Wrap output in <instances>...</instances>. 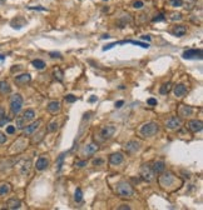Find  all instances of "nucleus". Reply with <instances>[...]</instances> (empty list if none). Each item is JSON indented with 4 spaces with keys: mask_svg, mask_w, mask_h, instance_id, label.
Listing matches in <instances>:
<instances>
[{
    "mask_svg": "<svg viewBox=\"0 0 203 210\" xmlns=\"http://www.w3.org/2000/svg\"><path fill=\"white\" fill-rule=\"evenodd\" d=\"M5 60V56L4 55H0V61H4Z\"/></svg>",
    "mask_w": 203,
    "mask_h": 210,
    "instance_id": "nucleus-56",
    "label": "nucleus"
},
{
    "mask_svg": "<svg viewBox=\"0 0 203 210\" xmlns=\"http://www.w3.org/2000/svg\"><path fill=\"white\" fill-rule=\"evenodd\" d=\"M48 166H49V160H48V158H45V156H40L35 163V169L38 171L45 170Z\"/></svg>",
    "mask_w": 203,
    "mask_h": 210,
    "instance_id": "nucleus-11",
    "label": "nucleus"
},
{
    "mask_svg": "<svg viewBox=\"0 0 203 210\" xmlns=\"http://www.w3.org/2000/svg\"><path fill=\"white\" fill-rule=\"evenodd\" d=\"M142 40H148V41H149V40H151V36H148V35H143V36H142Z\"/></svg>",
    "mask_w": 203,
    "mask_h": 210,
    "instance_id": "nucleus-53",
    "label": "nucleus"
},
{
    "mask_svg": "<svg viewBox=\"0 0 203 210\" xmlns=\"http://www.w3.org/2000/svg\"><path fill=\"white\" fill-rule=\"evenodd\" d=\"M173 91H174V95L177 98H183L186 94L188 93V89H187V86L183 85V84H177V85L174 86Z\"/></svg>",
    "mask_w": 203,
    "mask_h": 210,
    "instance_id": "nucleus-15",
    "label": "nucleus"
},
{
    "mask_svg": "<svg viewBox=\"0 0 203 210\" xmlns=\"http://www.w3.org/2000/svg\"><path fill=\"white\" fill-rule=\"evenodd\" d=\"M9 118L7 117H3V118H0V127H4V125H7V123H9Z\"/></svg>",
    "mask_w": 203,
    "mask_h": 210,
    "instance_id": "nucleus-41",
    "label": "nucleus"
},
{
    "mask_svg": "<svg viewBox=\"0 0 203 210\" xmlns=\"http://www.w3.org/2000/svg\"><path fill=\"white\" fill-rule=\"evenodd\" d=\"M163 20H165V17H164V14L159 13V14H157L156 17H154V18L152 19V22H153V23H159V22H163Z\"/></svg>",
    "mask_w": 203,
    "mask_h": 210,
    "instance_id": "nucleus-36",
    "label": "nucleus"
},
{
    "mask_svg": "<svg viewBox=\"0 0 203 210\" xmlns=\"http://www.w3.org/2000/svg\"><path fill=\"white\" fill-rule=\"evenodd\" d=\"M108 38H110V36H109L108 34H104L103 36H102V39H108Z\"/></svg>",
    "mask_w": 203,
    "mask_h": 210,
    "instance_id": "nucleus-55",
    "label": "nucleus"
},
{
    "mask_svg": "<svg viewBox=\"0 0 203 210\" xmlns=\"http://www.w3.org/2000/svg\"><path fill=\"white\" fill-rule=\"evenodd\" d=\"M12 91V88L7 81H0V94H9Z\"/></svg>",
    "mask_w": 203,
    "mask_h": 210,
    "instance_id": "nucleus-27",
    "label": "nucleus"
},
{
    "mask_svg": "<svg viewBox=\"0 0 203 210\" xmlns=\"http://www.w3.org/2000/svg\"><path fill=\"white\" fill-rule=\"evenodd\" d=\"M182 6L186 10H192L197 6V0H182Z\"/></svg>",
    "mask_w": 203,
    "mask_h": 210,
    "instance_id": "nucleus-24",
    "label": "nucleus"
},
{
    "mask_svg": "<svg viewBox=\"0 0 203 210\" xmlns=\"http://www.w3.org/2000/svg\"><path fill=\"white\" fill-rule=\"evenodd\" d=\"M115 193L123 199H130V198L134 196V189H133V186L125 180H122L119 183H117Z\"/></svg>",
    "mask_w": 203,
    "mask_h": 210,
    "instance_id": "nucleus-2",
    "label": "nucleus"
},
{
    "mask_svg": "<svg viewBox=\"0 0 203 210\" xmlns=\"http://www.w3.org/2000/svg\"><path fill=\"white\" fill-rule=\"evenodd\" d=\"M130 20H132L130 15H129V14H127V15H124L123 18H120L117 23H118L119 28H124V26H127V24H129V23H130Z\"/></svg>",
    "mask_w": 203,
    "mask_h": 210,
    "instance_id": "nucleus-26",
    "label": "nucleus"
},
{
    "mask_svg": "<svg viewBox=\"0 0 203 210\" xmlns=\"http://www.w3.org/2000/svg\"><path fill=\"white\" fill-rule=\"evenodd\" d=\"M154 175H156V174L153 173L151 166L147 165V164L142 165V168H141V176H142V179L144 181H148V183L153 181L154 180Z\"/></svg>",
    "mask_w": 203,
    "mask_h": 210,
    "instance_id": "nucleus-5",
    "label": "nucleus"
},
{
    "mask_svg": "<svg viewBox=\"0 0 203 210\" xmlns=\"http://www.w3.org/2000/svg\"><path fill=\"white\" fill-rule=\"evenodd\" d=\"M117 44H134V45H138V46H142V48L144 49H148L149 48V44L148 43H143V41H136V40H124V41H119V43Z\"/></svg>",
    "mask_w": 203,
    "mask_h": 210,
    "instance_id": "nucleus-22",
    "label": "nucleus"
},
{
    "mask_svg": "<svg viewBox=\"0 0 203 210\" xmlns=\"http://www.w3.org/2000/svg\"><path fill=\"white\" fill-rule=\"evenodd\" d=\"M30 10H43V12H45V8H40V6H29Z\"/></svg>",
    "mask_w": 203,
    "mask_h": 210,
    "instance_id": "nucleus-50",
    "label": "nucleus"
},
{
    "mask_svg": "<svg viewBox=\"0 0 203 210\" xmlns=\"http://www.w3.org/2000/svg\"><path fill=\"white\" fill-rule=\"evenodd\" d=\"M53 75H54V79L58 81H63L64 80V73L59 68H55L54 71H53Z\"/></svg>",
    "mask_w": 203,
    "mask_h": 210,
    "instance_id": "nucleus-28",
    "label": "nucleus"
},
{
    "mask_svg": "<svg viewBox=\"0 0 203 210\" xmlns=\"http://www.w3.org/2000/svg\"><path fill=\"white\" fill-rule=\"evenodd\" d=\"M181 124H182V120H181L179 117H172L169 120H167L165 127L168 129H178L181 127Z\"/></svg>",
    "mask_w": 203,
    "mask_h": 210,
    "instance_id": "nucleus-12",
    "label": "nucleus"
},
{
    "mask_svg": "<svg viewBox=\"0 0 203 210\" xmlns=\"http://www.w3.org/2000/svg\"><path fill=\"white\" fill-rule=\"evenodd\" d=\"M74 200H75L77 203H80L83 200V191H82V189H77L75 193H74Z\"/></svg>",
    "mask_w": 203,
    "mask_h": 210,
    "instance_id": "nucleus-31",
    "label": "nucleus"
},
{
    "mask_svg": "<svg viewBox=\"0 0 203 210\" xmlns=\"http://www.w3.org/2000/svg\"><path fill=\"white\" fill-rule=\"evenodd\" d=\"M48 111L51 113V114H57V113H59L60 111V103L59 101H50L49 104H48Z\"/></svg>",
    "mask_w": 203,
    "mask_h": 210,
    "instance_id": "nucleus-19",
    "label": "nucleus"
},
{
    "mask_svg": "<svg viewBox=\"0 0 203 210\" xmlns=\"http://www.w3.org/2000/svg\"><path fill=\"white\" fill-rule=\"evenodd\" d=\"M132 6L134 8V9H142L144 6V3L141 1V0H138V1H134V3L132 4Z\"/></svg>",
    "mask_w": 203,
    "mask_h": 210,
    "instance_id": "nucleus-39",
    "label": "nucleus"
},
{
    "mask_svg": "<svg viewBox=\"0 0 203 210\" xmlns=\"http://www.w3.org/2000/svg\"><path fill=\"white\" fill-rule=\"evenodd\" d=\"M114 133H115V127L114 125H105V127H103L100 129V136L104 140L105 139H110L112 136L114 135Z\"/></svg>",
    "mask_w": 203,
    "mask_h": 210,
    "instance_id": "nucleus-8",
    "label": "nucleus"
},
{
    "mask_svg": "<svg viewBox=\"0 0 203 210\" xmlns=\"http://www.w3.org/2000/svg\"><path fill=\"white\" fill-rule=\"evenodd\" d=\"M65 101L67 103H75L77 101V96H74L73 94H68L65 96Z\"/></svg>",
    "mask_w": 203,
    "mask_h": 210,
    "instance_id": "nucleus-38",
    "label": "nucleus"
},
{
    "mask_svg": "<svg viewBox=\"0 0 203 210\" xmlns=\"http://www.w3.org/2000/svg\"><path fill=\"white\" fill-rule=\"evenodd\" d=\"M41 124V120H36V122H34V123H31V124H29L28 127H24L23 129V134L24 135H26V136H29V135H31L34 133V131L39 128V125Z\"/></svg>",
    "mask_w": 203,
    "mask_h": 210,
    "instance_id": "nucleus-10",
    "label": "nucleus"
},
{
    "mask_svg": "<svg viewBox=\"0 0 203 210\" xmlns=\"http://www.w3.org/2000/svg\"><path fill=\"white\" fill-rule=\"evenodd\" d=\"M98 149H99V145L97 143H90L83 149V154L84 155H93L95 151H98Z\"/></svg>",
    "mask_w": 203,
    "mask_h": 210,
    "instance_id": "nucleus-18",
    "label": "nucleus"
},
{
    "mask_svg": "<svg viewBox=\"0 0 203 210\" xmlns=\"http://www.w3.org/2000/svg\"><path fill=\"white\" fill-rule=\"evenodd\" d=\"M118 210H130V206L127 204H122L120 206H118Z\"/></svg>",
    "mask_w": 203,
    "mask_h": 210,
    "instance_id": "nucleus-48",
    "label": "nucleus"
},
{
    "mask_svg": "<svg viewBox=\"0 0 203 210\" xmlns=\"http://www.w3.org/2000/svg\"><path fill=\"white\" fill-rule=\"evenodd\" d=\"M5 117V109L3 106H0V118H3Z\"/></svg>",
    "mask_w": 203,
    "mask_h": 210,
    "instance_id": "nucleus-52",
    "label": "nucleus"
},
{
    "mask_svg": "<svg viewBox=\"0 0 203 210\" xmlns=\"http://www.w3.org/2000/svg\"><path fill=\"white\" fill-rule=\"evenodd\" d=\"M30 80H31V76H30V74H28V73H25V74H20L18 76H15V79H14L15 84H18V85H20V86L30 83Z\"/></svg>",
    "mask_w": 203,
    "mask_h": 210,
    "instance_id": "nucleus-14",
    "label": "nucleus"
},
{
    "mask_svg": "<svg viewBox=\"0 0 203 210\" xmlns=\"http://www.w3.org/2000/svg\"><path fill=\"white\" fill-rule=\"evenodd\" d=\"M49 55H50V58H53V59H57V58H58V59H62V58H63L60 52H57V51L49 52Z\"/></svg>",
    "mask_w": 203,
    "mask_h": 210,
    "instance_id": "nucleus-40",
    "label": "nucleus"
},
{
    "mask_svg": "<svg viewBox=\"0 0 203 210\" xmlns=\"http://www.w3.org/2000/svg\"><path fill=\"white\" fill-rule=\"evenodd\" d=\"M104 163V160L103 159H100V158H98V159H94L93 160V165L94 166H99V165H102Z\"/></svg>",
    "mask_w": 203,
    "mask_h": 210,
    "instance_id": "nucleus-42",
    "label": "nucleus"
},
{
    "mask_svg": "<svg viewBox=\"0 0 203 210\" xmlns=\"http://www.w3.org/2000/svg\"><path fill=\"white\" fill-rule=\"evenodd\" d=\"M141 141H138V140H130V141H128V143L124 145V149L128 154H134L137 153V151H139L141 150Z\"/></svg>",
    "mask_w": 203,
    "mask_h": 210,
    "instance_id": "nucleus-7",
    "label": "nucleus"
},
{
    "mask_svg": "<svg viewBox=\"0 0 203 210\" xmlns=\"http://www.w3.org/2000/svg\"><path fill=\"white\" fill-rule=\"evenodd\" d=\"M169 4L173 8H181L182 6V0H169Z\"/></svg>",
    "mask_w": 203,
    "mask_h": 210,
    "instance_id": "nucleus-37",
    "label": "nucleus"
},
{
    "mask_svg": "<svg viewBox=\"0 0 203 210\" xmlns=\"http://www.w3.org/2000/svg\"><path fill=\"white\" fill-rule=\"evenodd\" d=\"M5 141H7V135H5L4 133H1V131H0V145L4 144Z\"/></svg>",
    "mask_w": 203,
    "mask_h": 210,
    "instance_id": "nucleus-45",
    "label": "nucleus"
},
{
    "mask_svg": "<svg viewBox=\"0 0 203 210\" xmlns=\"http://www.w3.org/2000/svg\"><path fill=\"white\" fill-rule=\"evenodd\" d=\"M95 100H97V96H92V98L89 99V101H90V103H94Z\"/></svg>",
    "mask_w": 203,
    "mask_h": 210,
    "instance_id": "nucleus-54",
    "label": "nucleus"
},
{
    "mask_svg": "<svg viewBox=\"0 0 203 210\" xmlns=\"http://www.w3.org/2000/svg\"><path fill=\"white\" fill-rule=\"evenodd\" d=\"M30 165H31V161L30 160H28L24 164V166H23V169H21V174L23 175H28L29 174V169H30Z\"/></svg>",
    "mask_w": 203,
    "mask_h": 210,
    "instance_id": "nucleus-32",
    "label": "nucleus"
},
{
    "mask_svg": "<svg viewBox=\"0 0 203 210\" xmlns=\"http://www.w3.org/2000/svg\"><path fill=\"white\" fill-rule=\"evenodd\" d=\"M20 69H21L20 65H15L14 68H12V73H15V71H18V70H20Z\"/></svg>",
    "mask_w": 203,
    "mask_h": 210,
    "instance_id": "nucleus-51",
    "label": "nucleus"
},
{
    "mask_svg": "<svg viewBox=\"0 0 203 210\" xmlns=\"http://www.w3.org/2000/svg\"><path fill=\"white\" fill-rule=\"evenodd\" d=\"M124 160V156H123L122 153H113L109 156V163L112 165H119Z\"/></svg>",
    "mask_w": 203,
    "mask_h": 210,
    "instance_id": "nucleus-16",
    "label": "nucleus"
},
{
    "mask_svg": "<svg viewBox=\"0 0 203 210\" xmlns=\"http://www.w3.org/2000/svg\"><path fill=\"white\" fill-rule=\"evenodd\" d=\"M182 14L181 13H172L170 14V20H172V22H178V20H182Z\"/></svg>",
    "mask_w": 203,
    "mask_h": 210,
    "instance_id": "nucleus-35",
    "label": "nucleus"
},
{
    "mask_svg": "<svg viewBox=\"0 0 203 210\" xmlns=\"http://www.w3.org/2000/svg\"><path fill=\"white\" fill-rule=\"evenodd\" d=\"M147 103H148V105H152V106H154V105H157V99L151 98V99H148V100H147Z\"/></svg>",
    "mask_w": 203,
    "mask_h": 210,
    "instance_id": "nucleus-47",
    "label": "nucleus"
},
{
    "mask_svg": "<svg viewBox=\"0 0 203 210\" xmlns=\"http://www.w3.org/2000/svg\"><path fill=\"white\" fill-rule=\"evenodd\" d=\"M7 133L8 134H14L15 133V127H13V125H8L7 127Z\"/></svg>",
    "mask_w": 203,
    "mask_h": 210,
    "instance_id": "nucleus-44",
    "label": "nucleus"
},
{
    "mask_svg": "<svg viewBox=\"0 0 203 210\" xmlns=\"http://www.w3.org/2000/svg\"><path fill=\"white\" fill-rule=\"evenodd\" d=\"M7 206L8 209H12V210H15V209H19L21 206V201L17 198H12L9 199L8 203H7Z\"/></svg>",
    "mask_w": 203,
    "mask_h": 210,
    "instance_id": "nucleus-20",
    "label": "nucleus"
},
{
    "mask_svg": "<svg viewBox=\"0 0 203 210\" xmlns=\"http://www.w3.org/2000/svg\"><path fill=\"white\" fill-rule=\"evenodd\" d=\"M31 65H33L35 69H38V70H43L45 68V63L43 61V60H40V59H35V60H33L31 61Z\"/></svg>",
    "mask_w": 203,
    "mask_h": 210,
    "instance_id": "nucleus-29",
    "label": "nucleus"
},
{
    "mask_svg": "<svg viewBox=\"0 0 203 210\" xmlns=\"http://www.w3.org/2000/svg\"><path fill=\"white\" fill-rule=\"evenodd\" d=\"M158 184L159 186L164 190H174L175 185H182V180L178 179L177 176H175L173 173L170 171H167V173H161V176L158 178Z\"/></svg>",
    "mask_w": 203,
    "mask_h": 210,
    "instance_id": "nucleus-1",
    "label": "nucleus"
},
{
    "mask_svg": "<svg viewBox=\"0 0 203 210\" xmlns=\"http://www.w3.org/2000/svg\"><path fill=\"white\" fill-rule=\"evenodd\" d=\"M123 105H124V101H123V100H119V101H117V103H115V108H117V109H119V108L123 106Z\"/></svg>",
    "mask_w": 203,
    "mask_h": 210,
    "instance_id": "nucleus-49",
    "label": "nucleus"
},
{
    "mask_svg": "<svg viewBox=\"0 0 203 210\" xmlns=\"http://www.w3.org/2000/svg\"><path fill=\"white\" fill-rule=\"evenodd\" d=\"M193 114V109L188 105H179L178 106V115L181 118H186V117H191Z\"/></svg>",
    "mask_w": 203,
    "mask_h": 210,
    "instance_id": "nucleus-13",
    "label": "nucleus"
},
{
    "mask_svg": "<svg viewBox=\"0 0 203 210\" xmlns=\"http://www.w3.org/2000/svg\"><path fill=\"white\" fill-rule=\"evenodd\" d=\"M170 90H172V84H170V83H165V84H163V85L161 86V89H159V93H161L162 95H165V94H168Z\"/></svg>",
    "mask_w": 203,
    "mask_h": 210,
    "instance_id": "nucleus-30",
    "label": "nucleus"
},
{
    "mask_svg": "<svg viewBox=\"0 0 203 210\" xmlns=\"http://www.w3.org/2000/svg\"><path fill=\"white\" fill-rule=\"evenodd\" d=\"M57 130H58V123L57 122L50 123L46 128V131H49V133H54V131H57Z\"/></svg>",
    "mask_w": 203,
    "mask_h": 210,
    "instance_id": "nucleus-33",
    "label": "nucleus"
},
{
    "mask_svg": "<svg viewBox=\"0 0 203 210\" xmlns=\"http://www.w3.org/2000/svg\"><path fill=\"white\" fill-rule=\"evenodd\" d=\"M158 124L154 122H149L146 123L144 125H142L141 128V134L144 136V138H151V136L156 135L158 133Z\"/></svg>",
    "mask_w": 203,
    "mask_h": 210,
    "instance_id": "nucleus-3",
    "label": "nucleus"
},
{
    "mask_svg": "<svg viewBox=\"0 0 203 210\" xmlns=\"http://www.w3.org/2000/svg\"><path fill=\"white\" fill-rule=\"evenodd\" d=\"M104 1H105V0H104Z\"/></svg>",
    "mask_w": 203,
    "mask_h": 210,
    "instance_id": "nucleus-57",
    "label": "nucleus"
},
{
    "mask_svg": "<svg viewBox=\"0 0 203 210\" xmlns=\"http://www.w3.org/2000/svg\"><path fill=\"white\" fill-rule=\"evenodd\" d=\"M188 129L194 134L199 133V131H202V129H203V124H202L201 120L193 119V120H191V122L188 123Z\"/></svg>",
    "mask_w": 203,
    "mask_h": 210,
    "instance_id": "nucleus-9",
    "label": "nucleus"
},
{
    "mask_svg": "<svg viewBox=\"0 0 203 210\" xmlns=\"http://www.w3.org/2000/svg\"><path fill=\"white\" fill-rule=\"evenodd\" d=\"M152 168V170L154 174H161V173L165 171V164H164V161L162 160H158V161H154L153 163V166Z\"/></svg>",
    "mask_w": 203,
    "mask_h": 210,
    "instance_id": "nucleus-17",
    "label": "nucleus"
},
{
    "mask_svg": "<svg viewBox=\"0 0 203 210\" xmlns=\"http://www.w3.org/2000/svg\"><path fill=\"white\" fill-rule=\"evenodd\" d=\"M23 118H24V120L26 123L31 122V120H34V118H35V111L33 109H26L24 111V114H23Z\"/></svg>",
    "mask_w": 203,
    "mask_h": 210,
    "instance_id": "nucleus-25",
    "label": "nucleus"
},
{
    "mask_svg": "<svg viewBox=\"0 0 203 210\" xmlns=\"http://www.w3.org/2000/svg\"><path fill=\"white\" fill-rule=\"evenodd\" d=\"M25 124H26V122L24 120L23 117H18V118H17V128L23 129V128L25 127Z\"/></svg>",
    "mask_w": 203,
    "mask_h": 210,
    "instance_id": "nucleus-34",
    "label": "nucleus"
},
{
    "mask_svg": "<svg viewBox=\"0 0 203 210\" xmlns=\"http://www.w3.org/2000/svg\"><path fill=\"white\" fill-rule=\"evenodd\" d=\"M202 55H203L202 49H188V50L183 51V54H182V56L187 60H192V59H199L201 60Z\"/></svg>",
    "mask_w": 203,
    "mask_h": 210,
    "instance_id": "nucleus-6",
    "label": "nucleus"
},
{
    "mask_svg": "<svg viewBox=\"0 0 203 210\" xmlns=\"http://www.w3.org/2000/svg\"><path fill=\"white\" fill-rule=\"evenodd\" d=\"M117 45V41H114V43H112V44H108L107 46H104L103 48V51H107V50H109V49H112L113 46H115Z\"/></svg>",
    "mask_w": 203,
    "mask_h": 210,
    "instance_id": "nucleus-46",
    "label": "nucleus"
},
{
    "mask_svg": "<svg viewBox=\"0 0 203 210\" xmlns=\"http://www.w3.org/2000/svg\"><path fill=\"white\" fill-rule=\"evenodd\" d=\"M21 106H23V96L20 94H14L10 98V110H12V114L18 115L19 111L21 110Z\"/></svg>",
    "mask_w": 203,
    "mask_h": 210,
    "instance_id": "nucleus-4",
    "label": "nucleus"
},
{
    "mask_svg": "<svg viewBox=\"0 0 203 210\" xmlns=\"http://www.w3.org/2000/svg\"><path fill=\"white\" fill-rule=\"evenodd\" d=\"M87 164H88V161H87V160L77 161V163H75V166H78V168H84V166H87Z\"/></svg>",
    "mask_w": 203,
    "mask_h": 210,
    "instance_id": "nucleus-43",
    "label": "nucleus"
},
{
    "mask_svg": "<svg viewBox=\"0 0 203 210\" xmlns=\"http://www.w3.org/2000/svg\"><path fill=\"white\" fill-rule=\"evenodd\" d=\"M172 33H173V35H175V36H178V38H181V36H183V35L187 33V28H186L184 25H175Z\"/></svg>",
    "mask_w": 203,
    "mask_h": 210,
    "instance_id": "nucleus-21",
    "label": "nucleus"
},
{
    "mask_svg": "<svg viewBox=\"0 0 203 210\" xmlns=\"http://www.w3.org/2000/svg\"><path fill=\"white\" fill-rule=\"evenodd\" d=\"M12 191V185L9 183H1L0 184V196L3 195H7Z\"/></svg>",
    "mask_w": 203,
    "mask_h": 210,
    "instance_id": "nucleus-23",
    "label": "nucleus"
}]
</instances>
